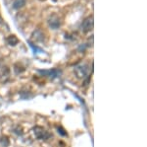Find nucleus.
<instances>
[{"mask_svg": "<svg viewBox=\"0 0 147 147\" xmlns=\"http://www.w3.org/2000/svg\"><path fill=\"white\" fill-rule=\"evenodd\" d=\"M32 130H34L35 137H36L37 139H40V140H47V139L52 137V134L49 133L46 129H44L43 127H41V126H34Z\"/></svg>", "mask_w": 147, "mask_h": 147, "instance_id": "1", "label": "nucleus"}, {"mask_svg": "<svg viewBox=\"0 0 147 147\" xmlns=\"http://www.w3.org/2000/svg\"><path fill=\"white\" fill-rule=\"evenodd\" d=\"M74 72H75L77 78H80V79H84L86 77L87 73H88V66L84 63L82 64H79L75 67L74 69Z\"/></svg>", "mask_w": 147, "mask_h": 147, "instance_id": "2", "label": "nucleus"}, {"mask_svg": "<svg viewBox=\"0 0 147 147\" xmlns=\"http://www.w3.org/2000/svg\"><path fill=\"white\" fill-rule=\"evenodd\" d=\"M93 25H94V19L93 16H88L87 18H85L82 21V25H80V29H82V33L86 34V33L90 32L93 29Z\"/></svg>", "mask_w": 147, "mask_h": 147, "instance_id": "3", "label": "nucleus"}, {"mask_svg": "<svg viewBox=\"0 0 147 147\" xmlns=\"http://www.w3.org/2000/svg\"><path fill=\"white\" fill-rule=\"evenodd\" d=\"M37 72L40 73L42 76L49 77V78H51V79L57 78L59 75L61 74V73H62L61 72V70L56 69V68H54V69H50V70H37Z\"/></svg>", "mask_w": 147, "mask_h": 147, "instance_id": "4", "label": "nucleus"}, {"mask_svg": "<svg viewBox=\"0 0 147 147\" xmlns=\"http://www.w3.org/2000/svg\"><path fill=\"white\" fill-rule=\"evenodd\" d=\"M48 26L51 28L52 30H57L60 28L61 26V21H60V18L57 17V16H51L50 18L48 19Z\"/></svg>", "mask_w": 147, "mask_h": 147, "instance_id": "5", "label": "nucleus"}, {"mask_svg": "<svg viewBox=\"0 0 147 147\" xmlns=\"http://www.w3.org/2000/svg\"><path fill=\"white\" fill-rule=\"evenodd\" d=\"M6 41H7V42H8L9 46H17V44H19L18 38L16 37V36H14V35L9 36V37L6 39Z\"/></svg>", "mask_w": 147, "mask_h": 147, "instance_id": "6", "label": "nucleus"}, {"mask_svg": "<svg viewBox=\"0 0 147 147\" xmlns=\"http://www.w3.org/2000/svg\"><path fill=\"white\" fill-rule=\"evenodd\" d=\"M32 38L37 42H42L44 40V34L40 30H37L32 34Z\"/></svg>", "mask_w": 147, "mask_h": 147, "instance_id": "7", "label": "nucleus"}, {"mask_svg": "<svg viewBox=\"0 0 147 147\" xmlns=\"http://www.w3.org/2000/svg\"><path fill=\"white\" fill-rule=\"evenodd\" d=\"M26 3H27V0H15L13 3V8L19 10V9L23 8L26 5Z\"/></svg>", "mask_w": 147, "mask_h": 147, "instance_id": "8", "label": "nucleus"}, {"mask_svg": "<svg viewBox=\"0 0 147 147\" xmlns=\"http://www.w3.org/2000/svg\"><path fill=\"white\" fill-rule=\"evenodd\" d=\"M0 143H1L4 147H7V146L9 145V143H10V142H9L8 137H7V136H3L1 139H0Z\"/></svg>", "mask_w": 147, "mask_h": 147, "instance_id": "9", "label": "nucleus"}, {"mask_svg": "<svg viewBox=\"0 0 147 147\" xmlns=\"http://www.w3.org/2000/svg\"><path fill=\"white\" fill-rule=\"evenodd\" d=\"M57 130H58V133H59V134H61L62 136H67V135H68L67 132L65 131V129H64L62 126L57 127Z\"/></svg>", "mask_w": 147, "mask_h": 147, "instance_id": "10", "label": "nucleus"}, {"mask_svg": "<svg viewBox=\"0 0 147 147\" xmlns=\"http://www.w3.org/2000/svg\"><path fill=\"white\" fill-rule=\"evenodd\" d=\"M0 24H2V18H1V16H0Z\"/></svg>", "mask_w": 147, "mask_h": 147, "instance_id": "11", "label": "nucleus"}]
</instances>
